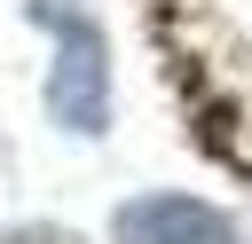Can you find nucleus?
I'll list each match as a JSON object with an SVG mask.
<instances>
[{
    "label": "nucleus",
    "mask_w": 252,
    "mask_h": 244,
    "mask_svg": "<svg viewBox=\"0 0 252 244\" xmlns=\"http://www.w3.org/2000/svg\"><path fill=\"white\" fill-rule=\"evenodd\" d=\"M24 24L47 31V79H39V110L55 134L71 142H102L118 118V71H110V31L94 16V0H24Z\"/></svg>",
    "instance_id": "1"
},
{
    "label": "nucleus",
    "mask_w": 252,
    "mask_h": 244,
    "mask_svg": "<svg viewBox=\"0 0 252 244\" xmlns=\"http://www.w3.org/2000/svg\"><path fill=\"white\" fill-rule=\"evenodd\" d=\"M110 244H252V220L205 189H134L110 205Z\"/></svg>",
    "instance_id": "2"
},
{
    "label": "nucleus",
    "mask_w": 252,
    "mask_h": 244,
    "mask_svg": "<svg viewBox=\"0 0 252 244\" xmlns=\"http://www.w3.org/2000/svg\"><path fill=\"white\" fill-rule=\"evenodd\" d=\"M0 244H87L71 220H0Z\"/></svg>",
    "instance_id": "3"
}]
</instances>
